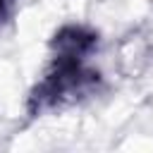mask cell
<instances>
[{"label": "cell", "instance_id": "obj_1", "mask_svg": "<svg viewBox=\"0 0 153 153\" xmlns=\"http://www.w3.org/2000/svg\"><path fill=\"white\" fill-rule=\"evenodd\" d=\"M100 31L84 22L57 26L48 41V60L26 93V117L41 120L96 98L105 76L96 67Z\"/></svg>", "mask_w": 153, "mask_h": 153}, {"label": "cell", "instance_id": "obj_2", "mask_svg": "<svg viewBox=\"0 0 153 153\" xmlns=\"http://www.w3.org/2000/svg\"><path fill=\"white\" fill-rule=\"evenodd\" d=\"M19 12V0H0V33L7 31Z\"/></svg>", "mask_w": 153, "mask_h": 153}]
</instances>
